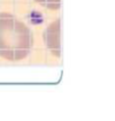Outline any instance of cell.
<instances>
[{
	"label": "cell",
	"instance_id": "obj_1",
	"mask_svg": "<svg viewBox=\"0 0 115 121\" xmlns=\"http://www.w3.org/2000/svg\"><path fill=\"white\" fill-rule=\"evenodd\" d=\"M32 37L26 26L8 13H0V55L9 60L26 56Z\"/></svg>",
	"mask_w": 115,
	"mask_h": 121
},
{
	"label": "cell",
	"instance_id": "obj_2",
	"mask_svg": "<svg viewBox=\"0 0 115 121\" xmlns=\"http://www.w3.org/2000/svg\"><path fill=\"white\" fill-rule=\"evenodd\" d=\"M58 22L53 25H51L46 31V43L53 52L58 53L59 51V28H58Z\"/></svg>",
	"mask_w": 115,
	"mask_h": 121
},
{
	"label": "cell",
	"instance_id": "obj_3",
	"mask_svg": "<svg viewBox=\"0 0 115 121\" xmlns=\"http://www.w3.org/2000/svg\"><path fill=\"white\" fill-rule=\"evenodd\" d=\"M36 1L50 9H58L61 4V0H36Z\"/></svg>",
	"mask_w": 115,
	"mask_h": 121
}]
</instances>
